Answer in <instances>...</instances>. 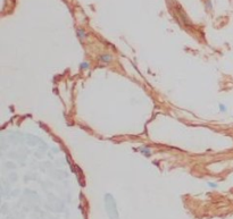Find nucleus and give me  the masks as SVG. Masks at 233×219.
I'll use <instances>...</instances> for the list:
<instances>
[{"instance_id":"7ed1b4c3","label":"nucleus","mask_w":233,"mask_h":219,"mask_svg":"<svg viewBox=\"0 0 233 219\" xmlns=\"http://www.w3.org/2000/svg\"><path fill=\"white\" fill-rule=\"evenodd\" d=\"M76 33H77V37H79V39H80L81 41H84L87 39V33H85V31H84L83 29H77Z\"/></svg>"},{"instance_id":"20e7f679","label":"nucleus","mask_w":233,"mask_h":219,"mask_svg":"<svg viewBox=\"0 0 233 219\" xmlns=\"http://www.w3.org/2000/svg\"><path fill=\"white\" fill-rule=\"evenodd\" d=\"M80 68L83 70L89 69V68H90V64H89V61H82V63L80 64Z\"/></svg>"},{"instance_id":"39448f33","label":"nucleus","mask_w":233,"mask_h":219,"mask_svg":"<svg viewBox=\"0 0 233 219\" xmlns=\"http://www.w3.org/2000/svg\"><path fill=\"white\" fill-rule=\"evenodd\" d=\"M220 110H221V113H225L227 110L226 106H225L224 103H220Z\"/></svg>"},{"instance_id":"f03ea898","label":"nucleus","mask_w":233,"mask_h":219,"mask_svg":"<svg viewBox=\"0 0 233 219\" xmlns=\"http://www.w3.org/2000/svg\"><path fill=\"white\" fill-rule=\"evenodd\" d=\"M139 151L141 153H142L143 156H146L147 158L148 157H150L151 154H153V151H151V148L148 145H143V146H140L139 148Z\"/></svg>"},{"instance_id":"0eeeda50","label":"nucleus","mask_w":233,"mask_h":219,"mask_svg":"<svg viewBox=\"0 0 233 219\" xmlns=\"http://www.w3.org/2000/svg\"><path fill=\"white\" fill-rule=\"evenodd\" d=\"M208 185H209L210 187H216V184H215V183H208Z\"/></svg>"},{"instance_id":"f257e3e1","label":"nucleus","mask_w":233,"mask_h":219,"mask_svg":"<svg viewBox=\"0 0 233 219\" xmlns=\"http://www.w3.org/2000/svg\"><path fill=\"white\" fill-rule=\"evenodd\" d=\"M98 59H99L101 63L109 64L113 61V56H112V55H108V53H103V55H100Z\"/></svg>"},{"instance_id":"423d86ee","label":"nucleus","mask_w":233,"mask_h":219,"mask_svg":"<svg viewBox=\"0 0 233 219\" xmlns=\"http://www.w3.org/2000/svg\"><path fill=\"white\" fill-rule=\"evenodd\" d=\"M206 8L207 9L212 10V1H210V0H207L206 1Z\"/></svg>"}]
</instances>
